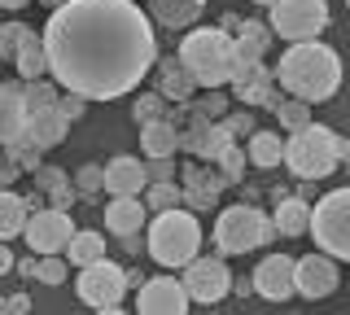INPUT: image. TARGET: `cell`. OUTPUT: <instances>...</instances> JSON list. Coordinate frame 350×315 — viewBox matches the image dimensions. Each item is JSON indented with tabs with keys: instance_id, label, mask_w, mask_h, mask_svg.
Listing matches in <instances>:
<instances>
[{
	"instance_id": "6da1fadb",
	"label": "cell",
	"mask_w": 350,
	"mask_h": 315,
	"mask_svg": "<svg viewBox=\"0 0 350 315\" xmlns=\"http://www.w3.org/2000/svg\"><path fill=\"white\" fill-rule=\"evenodd\" d=\"M49 74L88 101H118L158 66L149 9L131 0H66L44 23Z\"/></svg>"
},
{
	"instance_id": "7a4b0ae2",
	"label": "cell",
	"mask_w": 350,
	"mask_h": 315,
	"mask_svg": "<svg viewBox=\"0 0 350 315\" xmlns=\"http://www.w3.org/2000/svg\"><path fill=\"white\" fill-rule=\"evenodd\" d=\"M276 83L289 96H302L311 105L328 101L342 88V57L328 44H320V40H298V44L284 49V57L276 66Z\"/></svg>"
},
{
	"instance_id": "3957f363",
	"label": "cell",
	"mask_w": 350,
	"mask_h": 315,
	"mask_svg": "<svg viewBox=\"0 0 350 315\" xmlns=\"http://www.w3.org/2000/svg\"><path fill=\"white\" fill-rule=\"evenodd\" d=\"M346 154H350V145L324 123H306L298 132H289V140H284V167H289L298 180L333 176Z\"/></svg>"
},
{
	"instance_id": "277c9868",
	"label": "cell",
	"mask_w": 350,
	"mask_h": 315,
	"mask_svg": "<svg viewBox=\"0 0 350 315\" xmlns=\"http://www.w3.org/2000/svg\"><path fill=\"white\" fill-rule=\"evenodd\" d=\"M180 61L193 70L197 88H224L237 79L232 61V31L224 27H197L180 40Z\"/></svg>"
},
{
	"instance_id": "5b68a950",
	"label": "cell",
	"mask_w": 350,
	"mask_h": 315,
	"mask_svg": "<svg viewBox=\"0 0 350 315\" xmlns=\"http://www.w3.org/2000/svg\"><path fill=\"white\" fill-rule=\"evenodd\" d=\"M197 249H202V223H197L189 210L171 206V210L153 215V223H149V254H153V263L184 267V263L197 258Z\"/></svg>"
},
{
	"instance_id": "8992f818",
	"label": "cell",
	"mask_w": 350,
	"mask_h": 315,
	"mask_svg": "<svg viewBox=\"0 0 350 315\" xmlns=\"http://www.w3.org/2000/svg\"><path fill=\"white\" fill-rule=\"evenodd\" d=\"M271 236H280L276 223H271L254 202H237V206H228V210H219V219H215V254H224V258L250 254V249L267 245Z\"/></svg>"
},
{
	"instance_id": "52a82bcc",
	"label": "cell",
	"mask_w": 350,
	"mask_h": 315,
	"mask_svg": "<svg viewBox=\"0 0 350 315\" xmlns=\"http://www.w3.org/2000/svg\"><path fill=\"white\" fill-rule=\"evenodd\" d=\"M311 236L324 254L350 263V189H333L311 206Z\"/></svg>"
},
{
	"instance_id": "ba28073f",
	"label": "cell",
	"mask_w": 350,
	"mask_h": 315,
	"mask_svg": "<svg viewBox=\"0 0 350 315\" xmlns=\"http://www.w3.org/2000/svg\"><path fill=\"white\" fill-rule=\"evenodd\" d=\"M267 23L280 40L298 44V40H315L328 27V0H276L267 9Z\"/></svg>"
},
{
	"instance_id": "9c48e42d",
	"label": "cell",
	"mask_w": 350,
	"mask_h": 315,
	"mask_svg": "<svg viewBox=\"0 0 350 315\" xmlns=\"http://www.w3.org/2000/svg\"><path fill=\"white\" fill-rule=\"evenodd\" d=\"M131 285V276L118 263H109V258H101V263H88L79 267V280H75V293H79V302H88L92 311H118L123 307V293Z\"/></svg>"
},
{
	"instance_id": "30bf717a",
	"label": "cell",
	"mask_w": 350,
	"mask_h": 315,
	"mask_svg": "<svg viewBox=\"0 0 350 315\" xmlns=\"http://www.w3.org/2000/svg\"><path fill=\"white\" fill-rule=\"evenodd\" d=\"M184 289H189V298L202 302V307H215V302H224L228 293H232V271H228L224 254L184 263Z\"/></svg>"
},
{
	"instance_id": "8fae6325",
	"label": "cell",
	"mask_w": 350,
	"mask_h": 315,
	"mask_svg": "<svg viewBox=\"0 0 350 315\" xmlns=\"http://www.w3.org/2000/svg\"><path fill=\"white\" fill-rule=\"evenodd\" d=\"M22 236H27V245L36 249V254H66V245H70V236H75V223L62 206H40L27 219V232Z\"/></svg>"
},
{
	"instance_id": "7c38bea8",
	"label": "cell",
	"mask_w": 350,
	"mask_h": 315,
	"mask_svg": "<svg viewBox=\"0 0 350 315\" xmlns=\"http://www.w3.org/2000/svg\"><path fill=\"white\" fill-rule=\"evenodd\" d=\"M189 289L184 280L175 276H153V280H140V293H136V311L140 315H180L189 311Z\"/></svg>"
},
{
	"instance_id": "4fadbf2b",
	"label": "cell",
	"mask_w": 350,
	"mask_h": 315,
	"mask_svg": "<svg viewBox=\"0 0 350 315\" xmlns=\"http://www.w3.org/2000/svg\"><path fill=\"white\" fill-rule=\"evenodd\" d=\"M293 271H298V258H289V254H267V258L254 267V276H250V280H254V293H258V298H267V302L293 298V293H298Z\"/></svg>"
},
{
	"instance_id": "5bb4252c",
	"label": "cell",
	"mask_w": 350,
	"mask_h": 315,
	"mask_svg": "<svg viewBox=\"0 0 350 315\" xmlns=\"http://www.w3.org/2000/svg\"><path fill=\"white\" fill-rule=\"evenodd\" d=\"M184 202L193 206V210H215V202H219V193L224 189H232V184L224 180V171H219V162H189L184 167Z\"/></svg>"
},
{
	"instance_id": "9a60e30c",
	"label": "cell",
	"mask_w": 350,
	"mask_h": 315,
	"mask_svg": "<svg viewBox=\"0 0 350 315\" xmlns=\"http://www.w3.org/2000/svg\"><path fill=\"white\" fill-rule=\"evenodd\" d=\"M293 280H298V293H302V298L320 302V298H328V293H337V285H342V271H337V258L320 249V254L298 258Z\"/></svg>"
},
{
	"instance_id": "2e32d148",
	"label": "cell",
	"mask_w": 350,
	"mask_h": 315,
	"mask_svg": "<svg viewBox=\"0 0 350 315\" xmlns=\"http://www.w3.org/2000/svg\"><path fill=\"white\" fill-rule=\"evenodd\" d=\"M232 127H228V118H219V123H189L180 132V149L202 162H219V154H224L228 145H232Z\"/></svg>"
},
{
	"instance_id": "e0dca14e",
	"label": "cell",
	"mask_w": 350,
	"mask_h": 315,
	"mask_svg": "<svg viewBox=\"0 0 350 315\" xmlns=\"http://www.w3.org/2000/svg\"><path fill=\"white\" fill-rule=\"evenodd\" d=\"M149 189V171L140 158H109L105 162V193H114V197H140V193Z\"/></svg>"
},
{
	"instance_id": "ac0fdd59",
	"label": "cell",
	"mask_w": 350,
	"mask_h": 315,
	"mask_svg": "<svg viewBox=\"0 0 350 315\" xmlns=\"http://www.w3.org/2000/svg\"><path fill=\"white\" fill-rule=\"evenodd\" d=\"M66 132H70V118H66L57 105H53V110H31L27 127H22V136H18V145L53 149V145H62V140H66Z\"/></svg>"
},
{
	"instance_id": "d6986e66",
	"label": "cell",
	"mask_w": 350,
	"mask_h": 315,
	"mask_svg": "<svg viewBox=\"0 0 350 315\" xmlns=\"http://www.w3.org/2000/svg\"><path fill=\"white\" fill-rule=\"evenodd\" d=\"M27 83H0V145H14L27 127Z\"/></svg>"
},
{
	"instance_id": "ffe728a7",
	"label": "cell",
	"mask_w": 350,
	"mask_h": 315,
	"mask_svg": "<svg viewBox=\"0 0 350 315\" xmlns=\"http://www.w3.org/2000/svg\"><path fill=\"white\" fill-rule=\"evenodd\" d=\"M149 206H145V197H114L105 206V228L114 236H136L140 228L149 223Z\"/></svg>"
},
{
	"instance_id": "44dd1931",
	"label": "cell",
	"mask_w": 350,
	"mask_h": 315,
	"mask_svg": "<svg viewBox=\"0 0 350 315\" xmlns=\"http://www.w3.org/2000/svg\"><path fill=\"white\" fill-rule=\"evenodd\" d=\"M158 92L167 96V101H189V96L197 92L193 70L184 66L180 57H158Z\"/></svg>"
},
{
	"instance_id": "7402d4cb",
	"label": "cell",
	"mask_w": 350,
	"mask_h": 315,
	"mask_svg": "<svg viewBox=\"0 0 350 315\" xmlns=\"http://www.w3.org/2000/svg\"><path fill=\"white\" fill-rule=\"evenodd\" d=\"M206 0H149V18L171 31H189L197 18H202Z\"/></svg>"
},
{
	"instance_id": "603a6c76",
	"label": "cell",
	"mask_w": 350,
	"mask_h": 315,
	"mask_svg": "<svg viewBox=\"0 0 350 315\" xmlns=\"http://www.w3.org/2000/svg\"><path fill=\"white\" fill-rule=\"evenodd\" d=\"M232 92H237V101H245V105H267V96L276 92V70H267L258 61V66L241 70L232 79Z\"/></svg>"
},
{
	"instance_id": "cb8c5ba5",
	"label": "cell",
	"mask_w": 350,
	"mask_h": 315,
	"mask_svg": "<svg viewBox=\"0 0 350 315\" xmlns=\"http://www.w3.org/2000/svg\"><path fill=\"white\" fill-rule=\"evenodd\" d=\"M180 110H184V127L189 123H219V118L228 114V96H224V88H202V96L180 101Z\"/></svg>"
},
{
	"instance_id": "d4e9b609",
	"label": "cell",
	"mask_w": 350,
	"mask_h": 315,
	"mask_svg": "<svg viewBox=\"0 0 350 315\" xmlns=\"http://www.w3.org/2000/svg\"><path fill=\"white\" fill-rule=\"evenodd\" d=\"M140 145H145L149 158H175V149H180V127H175L171 118H153V123L140 127Z\"/></svg>"
},
{
	"instance_id": "484cf974",
	"label": "cell",
	"mask_w": 350,
	"mask_h": 315,
	"mask_svg": "<svg viewBox=\"0 0 350 315\" xmlns=\"http://www.w3.org/2000/svg\"><path fill=\"white\" fill-rule=\"evenodd\" d=\"M14 70H18L22 83H31V79H40V74H49V49H44V31H40V36L31 31V36L22 40V49H18V57H14Z\"/></svg>"
},
{
	"instance_id": "4316f807",
	"label": "cell",
	"mask_w": 350,
	"mask_h": 315,
	"mask_svg": "<svg viewBox=\"0 0 350 315\" xmlns=\"http://www.w3.org/2000/svg\"><path fill=\"white\" fill-rule=\"evenodd\" d=\"M27 219H31V202L18 197V193L0 189V241H14V236L27 232Z\"/></svg>"
},
{
	"instance_id": "83f0119b",
	"label": "cell",
	"mask_w": 350,
	"mask_h": 315,
	"mask_svg": "<svg viewBox=\"0 0 350 315\" xmlns=\"http://www.w3.org/2000/svg\"><path fill=\"white\" fill-rule=\"evenodd\" d=\"M271 223H276L280 236H302V232H311V206H306L302 197H280Z\"/></svg>"
},
{
	"instance_id": "f1b7e54d",
	"label": "cell",
	"mask_w": 350,
	"mask_h": 315,
	"mask_svg": "<svg viewBox=\"0 0 350 315\" xmlns=\"http://www.w3.org/2000/svg\"><path fill=\"white\" fill-rule=\"evenodd\" d=\"M267 110L280 118L284 132H298V127L315 123V118H311V101H302V96H280V92H271V96H267Z\"/></svg>"
},
{
	"instance_id": "f546056e",
	"label": "cell",
	"mask_w": 350,
	"mask_h": 315,
	"mask_svg": "<svg viewBox=\"0 0 350 315\" xmlns=\"http://www.w3.org/2000/svg\"><path fill=\"white\" fill-rule=\"evenodd\" d=\"M245 154H250V162H254L258 171H271V167L284 162V140L276 132H254L250 145H245Z\"/></svg>"
},
{
	"instance_id": "4dcf8cb0",
	"label": "cell",
	"mask_w": 350,
	"mask_h": 315,
	"mask_svg": "<svg viewBox=\"0 0 350 315\" xmlns=\"http://www.w3.org/2000/svg\"><path fill=\"white\" fill-rule=\"evenodd\" d=\"M66 258H70V267L101 263V258H105V236L101 232H75L70 245H66Z\"/></svg>"
},
{
	"instance_id": "1f68e13d",
	"label": "cell",
	"mask_w": 350,
	"mask_h": 315,
	"mask_svg": "<svg viewBox=\"0 0 350 315\" xmlns=\"http://www.w3.org/2000/svg\"><path fill=\"white\" fill-rule=\"evenodd\" d=\"M140 197H145V206L158 215V210H171V206L184 202V184H175V180H149V189L140 193Z\"/></svg>"
},
{
	"instance_id": "d6a6232c",
	"label": "cell",
	"mask_w": 350,
	"mask_h": 315,
	"mask_svg": "<svg viewBox=\"0 0 350 315\" xmlns=\"http://www.w3.org/2000/svg\"><path fill=\"white\" fill-rule=\"evenodd\" d=\"M167 114H171V105H167V96H162V92H140L136 105H131V118H136V127L153 123V118H167Z\"/></svg>"
},
{
	"instance_id": "836d02e7",
	"label": "cell",
	"mask_w": 350,
	"mask_h": 315,
	"mask_svg": "<svg viewBox=\"0 0 350 315\" xmlns=\"http://www.w3.org/2000/svg\"><path fill=\"white\" fill-rule=\"evenodd\" d=\"M62 101V83L57 79H31L27 83V110H53Z\"/></svg>"
},
{
	"instance_id": "e575fe53",
	"label": "cell",
	"mask_w": 350,
	"mask_h": 315,
	"mask_svg": "<svg viewBox=\"0 0 350 315\" xmlns=\"http://www.w3.org/2000/svg\"><path fill=\"white\" fill-rule=\"evenodd\" d=\"M31 36V27L27 23H18V18H14V23H5V27H0V61H14L18 57V49H22V40H27Z\"/></svg>"
},
{
	"instance_id": "d590c367",
	"label": "cell",
	"mask_w": 350,
	"mask_h": 315,
	"mask_svg": "<svg viewBox=\"0 0 350 315\" xmlns=\"http://www.w3.org/2000/svg\"><path fill=\"white\" fill-rule=\"evenodd\" d=\"M245 158H250V154L237 145V140L224 149V154H219V171H224V180H228V184H241V176H245Z\"/></svg>"
},
{
	"instance_id": "8d00e7d4",
	"label": "cell",
	"mask_w": 350,
	"mask_h": 315,
	"mask_svg": "<svg viewBox=\"0 0 350 315\" xmlns=\"http://www.w3.org/2000/svg\"><path fill=\"white\" fill-rule=\"evenodd\" d=\"M75 189H79V197H96V193L105 189V167H96V162L79 167V176H75Z\"/></svg>"
},
{
	"instance_id": "74e56055",
	"label": "cell",
	"mask_w": 350,
	"mask_h": 315,
	"mask_svg": "<svg viewBox=\"0 0 350 315\" xmlns=\"http://www.w3.org/2000/svg\"><path fill=\"white\" fill-rule=\"evenodd\" d=\"M36 280H40V285H62V280H66V258L62 254H40Z\"/></svg>"
},
{
	"instance_id": "f35d334b",
	"label": "cell",
	"mask_w": 350,
	"mask_h": 315,
	"mask_svg": "<svg viewBox=\"0 0 350 315\" xmlns=\"http://www.w3.org/2000/svg\"><path fill=\"white\" fill-rule=\"evenodd\" d=\"M57 110L70 118V123H79V118L88 114V96H79V92H66L62 88V101H57Z\"/></svg>"
},
{
	"instance_id": "ab89813d",
	"label": "cell",
	"mask_w": 350,
	"mask_h": 315,
	"mask_svg": "<svg viewBox=\"0 0 350 315\" xmlns=\"http://www.w3.org/2000/svg\"><path fill=\"white\" fill-rule=\"evenodd\" d=\"M228 127H232V136H254L258 132V127H254V110H250V105H245V110H232V114H228Z\"/></svg>"
},
{
	"instance_id": "60d3db41",
	"label": "cell",
	"mask_w": 350,
	"mask_h": 315,
	"mask_svg": "<svg viewBox=\"0 0 350 315\" xmlns=\"http://www.w3.org/2000/svg\"><path fill=\"white\" fill-rule=\"evenodd\" d=\"M62 180H66V171H57V167H36V171H31V184H36V193L57 189Z\"/></svg>"
},
{
	"instance_id": "b9f144b4",
	"label": "cell",
	"mask_w": 350,
	"mask_h": 315,
	"mask_svg": "<svg viewBox=\"0 0 350 315\" xmlns=\"http://www.w3.org/2000/svg\"><path fill=\"white\" fill-rule=\"evenodd\" d=\"M75 197H79V189H75L70 180H62L57 189H49V206H62V210H66V206H70Z\"/></svg>"
},
{
	"instance_id": "7bdbcfd3",
	"label": "cell",
	"mask_w": 350,
	"mask_h": 315,
	"mask_svg": "<svg viewBox=\"0 0 350 315\" xmlns=\"http://www.w3.org/2000/svg\"><path fill=\"white\" fill-rule=\"evenodd\" d=\"M149 180H175V162L171 158H149Z\"/></svg>"
},
{
	"instance_id": "ee69618b",
	"label": "cell",
	"mask_w": 350,
	"mask_h": 315,
	"mask_svg": "<svg viewBox=\"0 0 350 315\" xmlns=\"http://www.w3.org/2000/svg\"><path fill=\"white\" fill-rule=\"evenodd\" d=\"M18 171H22V167H18V162H14V158H9V149H5V145H0V189H5V184H9V180H18Z\"/></svg>"
},
{
	"instance_id": "f6af8a7d",
	"label": "cell",
	"mask_w": 350,
	"mask_h": 315,
	"mask_svg": "<svg viewBox=\"0 0 350 315\" xmlns=\"http://www.w3.org/2000/svg\"><path fill=\"white\" fill-rule=\"evenodd\" d=\"M36 267H40V258L31 254V258H18V267H14V271H18L22 280H36Z\"/></svg>"
},
{
	"instance_id": "bcb514c9",
	"label": "cell",
	"mask_w": 350,
	"mask_h": 315,
	"mask_svg": "<svg viewBox=\"0 0 350 315\" xmlns=\"http://www.w3.org/2000/svg\"><path fill=\"white\" fill-rule=\"evenodd\" d=\"M5 245H9V241H0V276H5V271H14V267H18V258L9 254Z\"/></svg>"
},
{
	"instance_id": "7dc6e473",
	"label": "cell",
	"mask_w": 350,
	"mask_h": 315,
	"mask_svg": "<svg viewBox=\"0 0 350 315\" xmlns=\"http://www.w3.org/2000/svg\"><path fill=\"white\" fill-rule=\"evenodd\" d=\"M9 311H14V315H22V311H31V298H22V293H18V298H9Z\"/></svg>"
},
{
	"instance_id": "c3c4849f",
	"label": "cell",
	"mask_w": 350,
	"mask_h": 315,
	"mask_svg": "<svg viewBox=\"0 0 350 315\" xmlns=\"http://www.w3.org/2000/svg\"><path fill=\"white\" fill-rule=\"evenodd\" d=\"M219 27H224V31H232V36H237V31H241V18H237V14H228V18H224Z\"/></svg>"
},
{
	"instance_id": "681fc988",
	"label": "cell",
	"mask_w": 350,
	"mask_h": 315,
	"mask_svg": "<svg viewBox=\"0 0 350 315\" xmlns=\"http://www.w3.org/2000/svg\"><path fill=\"white\" fill-rule=\"evenodd\" d=\"M31 5V0H0V9H14V14H18V9H27Z\"/></svg>"
},
{
	"instance_id": "f907efd6",
	"label": "cell",
	"mask_w": 350,
	"mask_h": 315,
	"mask_svg": "<svg viewBox=\"0 0 350 315\" xmlns=\"http://www.w3.org/2000/svg\"><path fill=\"white\" fill-rule=\"evenodd\" d=\"M40 5H49V9H57V5H66V0H40Z\"/></svg>"
},
{
	"instance_id": "816d5d0a",
	"label": "cell",
	"mask_w": 350,
	"mask_h": 315,
	"mask_svg": "<svg viewBox=\"0 0 350 315\" xmlns=\"http://www.w3.org/2000/svg\"><path fill=\"white\" fill-rule=\"evenodd\" d=\"M254 5H267V9H271V5H276V0H254Z\"/></svg>"
},
{
	"instance_id": "f5cc1de1",
	"label": "cell",
	"mask_w": 350,
	"mask_h": 315,
	"mask_svg": "<svg viewBox=\"0 0 350 315\" xmlns=\"http://www.w3.org/2000/svg\"><path fill=\"white\" fill-rule=\"evenodd\" d=\"M346 5H350V0H346Z\"/></svg>"
}]
</instances>
